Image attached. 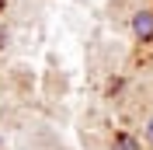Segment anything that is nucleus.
Here are the masks:
<instances>
[{
  "label": "nucleus",
  "mask_w": 153,
  "mask_h": 150,
  "mask_svg": "<svg viewBox=\"0 0 153 150\" xmlns=\"http://www.w3.org/2000/svg\"><path fill=\"white\" fill-rule=\"evenodd\" d=\"M129 28H132V38L139 42V46L153 42V10H150V7L136 10V14H132V21H129Z\"/></svg>",
  "instance_id": "f257e3e1"
},
{
  "label": "nucleus",
  "mask_w": 153,
  "mask_h": 150,
  "mask_svg": "<svg viewBox=\"0 0 153 150\" xmlns=\"http://www.w3.org/2000/svg\"><path fill=\"white\" fill-rule=\"evenodd\" d=\"M111 150H143V147H139V140H136L132 133H115Z\"/></svg>",
  "instance_id": "f03ea898"
},
{
  "label": "nucleus",
  "mask_w": 153,
  "mask_h": 150,
  "mask_svg": "<svg viewBox=\"0 0 153 150\" xmlns=\"http://www.w3.org/2000/svg\"><path fill=\"white\" fill-rule=\"evenodd\" d=\"M122 87H125L122 77H111V80H108V98H118V94H122Z\"/></svg>",
  "instance_id": "7ed1b4c3"
},
{
  "label": "nucleus",
  "mask_w": 153,
  "mask_h": 150,
  "mask_svg": "<svg viewBox=\"0 0 153 150\" xmlns=\"http://www.w3.org/2000/svg\"><path fill=\"white\" fill-rule=\"evenodd\" d=\"M143 133H146V143H150V147H153V115H150V119H146V126H143Z\"/></svg>",
  "instance_id": "20e7f679"
},
{
  "label": "nucleus",
  "mask_w": 153,
  "mask_h": 150,
  "mask_svg": "<svg viewBox=\"0 0 153 150\" xmlns=\"http://www.w3.org/2000/svg\"><path fill=\"white\" fill-rule=\"evenodd\" d=\"M0 46H7V32H0Z\"/></svg>",
  "instance_id": "39448f33"
},
{
  "label": "nucleus",
  "mask_w": 153,
  "mask_h": 150,
  "mask_svg": "<svg viewBox=\"0 0 153 150\" xmlns=\"http://www.w3.org/2000/svg\"><path fill=\"white\" fill-rule=\"evenodd\" d=\"M4 7H7V0H0V14H4Z\"/></svg>",
  "instance_id": "423d86ee"
},
{
  "label": "nucleus",
  "mask_w": 153,
  "mask_h": 150,
  "mask_svg": "<svg viewBox=\"0 0 153 150\" xmlns=\"http://www.w3.org/2000/svg\"><path fill=\"white\" fill-rule=\"evenodd\" d=\"M0 143H4V140H0Z\"/></svg>",
  "instance_id": "0eeeda50"
}]
</instances>
